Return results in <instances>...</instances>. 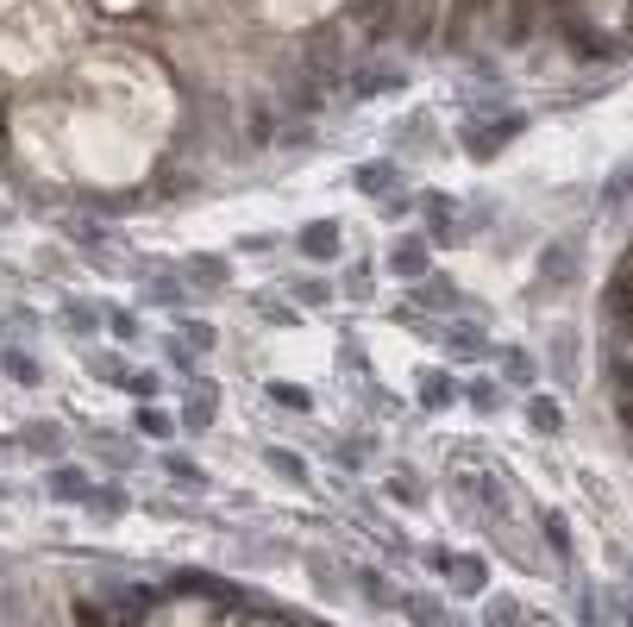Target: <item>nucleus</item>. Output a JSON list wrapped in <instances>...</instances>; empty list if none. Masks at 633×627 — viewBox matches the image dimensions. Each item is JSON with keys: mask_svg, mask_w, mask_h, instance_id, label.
I'll use <instances>...</instances> for the list:
<instances>
[{"mask_svg": "<svg viewBox=\"0 0 633 627\" xmlns=\"http://www.w3.org/2000/svg\"><path fill=\"white\" fill-rule=\"evenodd\" d=\"M577 276H583V251H577V239H552V245H539V258H533V295H565Z\"/></svg>", "mask_w": 633, "mask_h": 627, "instance_id": "1", "label": "nucleus"}, {"mask_svg": "<svg viewBox=\"0 0 633 627\" xmlns=\"http://www.w3.org/2000/svg\"><path fill=\"white\" fill-rule=\"evenodd\" d=\"M521 132H527V113H496V120H471V126H464V138H458V145H464V157H477V164H489V157H496V151H508Z\"/></svg>", "mask_w": 633, "mask_h": 627, "instance_id": "2", "label": "nucleus"}, {"mask_svg": "<svg viewBox=\"0 0 633 627\" xmlns=\"http://www.w3.org/2000/svg\"><path fill=\"white\" fill-rule=\"evenodd\" d=\"M214 421H220V383H214V377H195L189 396H182L176 427H182V433H207Z\"/></svg>", "mask_w": 633, "mask_h": 627, "instance_id": "3", "label": "nucleus"}, {"mask_svg": "<svg viewBox=\"0 0 633 627\" xmlns=\"http://www.w3.org/2000/svg\"><path fill=\"white\" fill-rule=\"evenodd\" d=\"M389 276H402V283L433 276V239H427V232H408V239L389 245Z\"/></svg>", "mask_w": 633, "mask_h": 627, "instance_id": "4", "label": "nucleus"}, {"mask_svg": "<svg viewBox=\"0 0 633 627\" xmlns=\"http://www.w3.org/2000/svg\"><path fill=\"white\" fill-rule=\"evenodd\" d=\"M351 189L370 195V201L402 195V157H370V164H358V170H351Z\"/></svg>", "mask_w": 633, "mask_h": 627, "instance_id": "5", "label": "nucleus"}, {"mask_svg": "<svg viewBox=\"0 0 633 627\" xmlns=\"http://www.w3.org/2000/svg\"><path fill=\"white\" fill-rule=\"evenodd\" d=\"M295 251H301L308 264H333L339 251H345V226H339V220H308V226L295 232Z\"/></svg>", "mask_w": 633, "mask_h": 627, "instance_id": "6", "label": "nucleus"}, {"mask_svg": "<svg viewBox=\"0 0 633 627\" xmlns=\"http://www.w3.org/2000/svg\"><path fill=\"white\" fill-rule=\"evenodd\" d=\"M44 490H51V502H63V508H76V502L88 508V496H95V477H88L82 464L63 458V464H51V483H44Z\"/></svg>", "mask_w": 633, "mask_h": 627, "instance_id": "7", "label": "nucleus"}, {"mask_svg": "<svg viewBox=\"0 0 633 627\" xmlns=\"http://www.w3.org/2000/svg\"><path fill=\"white\" fill-rule=\"evenodd\" d=\"M427 565H433L439 577H452L458 590H483V584H489V565L471 559V552H427Z\"/></svg>", "mask_w": 633, "mask_h": 627, "instance_id": "8", "label": "nucleus"}, {"mask_svg": "<svg viewBox=\"0 0 633 627\" xmlns=\"http://www.w3.org/2000/svg\"><path fill=\"white\" fill-rule=\"evenodd\" d=\"M402 82H408V69H402V63H364V69H358V82H351V95H358V101H377V95H395Z\"/></svg>", "mask_w": 633, "mask_h": 627, "instance_id": "9", "label": "nucleus"}, {"mask_svg": "<svg viewBox=\"0 0 633 627\" xmlns=\"http://www.w3.org/2000/svg\"><path fill=\"white\" fill-rule=\"evenodd\" d=\"M414 308H427V314H458L464 295L452 289V276H420V283H414Z\"/></svg>", "mask_w": 633, "mask_h": 627, "instance_id": "10", "label": "nucleus"}, {"mask_svg": "<svg viewBox=\"0 0 633 627\" xmlns=\"http://www.w3.org/2000/svg\"><path fill=\"white\" fill-rule=\"evenodd\" d=\"M546 352H552V383L558 389H577V327H558Z\"/></svg>", "mask_w": 633, "mask_h": 627, "instance_id": "11", "label": "nucleus"}, {"mask_svg": "<svg viewBox=\"0 0 633 627\" xmlns=\"http://www.w3.org/2000/svg\"><path fill=\"white\" fill-rule=\"evenodd\" d=\"M351 584H358V596L370 602V609H402V590H395L377 565H358V571H351Z\"/></svg>", "mask_w": 633, "mask_h": 627, "instance_id": "12", "label": "nucleus"}, {"mask_svg": "<svg viewBox=\"0 0 633 627\" xmlns=\"http://www.w3.org/2000/svg\"><path fill=\"white\" fill-rule=\"evenodd\" d=\"M19 446H26V452H38V458H51V464H63V452H69V433H63L57 421H32L26 433H19Z\"/></svg>", "mask_w": 633, "mask_h": 627, "instance_id": "13", "label": "nucleus"}, {"mask_svg": "<svg viewBox=\"0 0 633 627\" xmlns=\"http://www.w3.org/2000/svg\"><path fill=\"white\" fill-rule=\"evenodd\" d=\"M464 396V383H452V370H420V408L439 414V408H452Z\"/></svg>", "mask_w": 633, "mask_h": 627, "instance_id": "14", "label": "nucleus"}, {"mask_svg": "<svg viewBox=\"0 0 633 627\" xmlns=\"http://www.w3.org/2000/svg\"><path fill=\"white\" fill-rule=\"evenodd\" d=\"M445 352L452 358H489V333L477 320H458V327H445Z\"/></svg>", "mask_w": 633, "mask_h": 627, "instance_id": "15", "label": "nucleus"}, {"mask_svg": "<svg viewBox=\"0 0 633 627\" xmlns=\"http://www.w3.org/2000/svg\"><path fill=\"white\" fill-rule=\"evenodd\" d=\"M57 320H63V327H69V333H76V339H95V333L107 327V314L95 308V301H76V295H69V301H63V314H57Z\"/></svg>", "mask_w": 633, "mask_h": 627, "instance_id": "16", "label": "nucleus"}, {"mask_svg": "<svg viewBox=\"0 0 633 627\" xmlns=\"http://www.w3.org/2000/svg\"><path fill=\"white\" fill-rule=\"evenodd\" d=\"M602 214H621V207L633 201V157H621V164L615 170H608V182H602Z\"/></svg>", "mask_w": 633, "mask_h": 627, "instance_id": "17", "label": "nucleus"}, {"mask_svg": "<svg viewBox=\"0 0 633 627\" xmlns=\"http://www.w3.org/2000/svg\"><path fill=\"white\" fill-rule=\"evenodd\" d=\"M163 477H170L176 490H189V496H201V490H207V471H201L195 458H182V452H163Z\"/></svg>", "mask_w": 633, "mask_h": 627, "instance_id": "18", "label": "nucleus"}, {"mask_svg": "<svg viewBox=\"0 0 633 627\" xmlns=\"http://www.w3.org/2000/svg\"><path fill=\"white\" fill-rule=\"evenodd\" d=\"M182 276H195V289H226V258L195 251V258H182Z\"/></svg>", "mask_w": 633, "mask_h": 627, "instance_id": "19", "label": "nucleus"}, {"mask_svg": "<svg viewBox=\"0 0 633 627\" xmlns=\"http://www.w3.org/2000/svg\"><path fill=\"white\" fill-rule=\"evenodd\" d=\"M527 427H533V433H546V439H552V433H565V408H558L552 396H527Z\"/></svg>", "mask_w": 633, "mask_h": 627, "instance_id": "20", "label": "nucleus"}, {"mask_svg": "<svg viewBox=\"0 0 633 627\" xmlns=\"http://www.w3.org/2000/svg\"><path fill=\"white\" fill-rule=\"evenodd\" d=\"M464 402H471L477 414H502L508 396H502V383H496V377H471V383H464Z\"/></svg>", "mask_w": 633, "mask_h": 627, "instance_id": "21", "label": "nucleus"}, {"mask_svg": "<svg viewBox=\"0 0 633 627\" xmlns=\"http://www.w3.org/2000/svg\"><path fill=\"white\" fill-rule=\"evenodd\" d=\"M308 577H314V590H320V596H333V602L345 596V584H339L345 571H339L333 559H326V552H308Z\"/></svg>", "mask_w": 633, "mask_h": 627, "instance_id": "22", "label": "nucleus"}, {"mask_svg": "<svg viewBox=\"0 0 633 627\" xmlns=\"http://www.w3.org/2000/svg\"><path fill=\"white\" fill-rule=\"evenodd\" d=\"M402 615H408L414 627H458V621L445 615V609H439L433 596H402Z\"/></svg>", "mask_w": 633, "mask_h": 627, "instance_id": "23", "label": "nucleus"}, {"mask_svg": "<svg viewBox=\"0 0 633 627\" xmlns=\"http://www.w3.org/2000/svg\"><path fill=\"white\" fill-rule=\"evenodd\" d=\"M0 370H7L13 383H26V389H38V383H44L38 358H26V352H19V345H7V352H0Z\"/></svg>", "mask_w": 633, "mask_h": 627, "instance_id": "24", "label": "nucleus"}, {"mask_svg": "<svg viewBox=\"0 0 633 627\" xmlns=\"http://www.w3.org/2000/svg\"><path fill=\"white\" fill-rule=\"evenodd\" d=\"M295 308H326V301H333V283H326V276H295Z\"/></svg>", "mask_w": 633, "mask_h": 627, "instance_id": "25", "label": "nucleus"}, {"mask_svg": "<svg viewBox=\"0 0 633 627\" xmlns=\"http://www.w3.org/2000/svg\"><path fill=\"white\" fill-rule=\"evenodd\" d=\"M533 370H539V364H533L527 345H508V352H502V377H508V383H527V389H533Z\"/></svg>", "mask_w": 633, "mask_h": 627, "instance_id": "26", "label": "nucleus"}, {"mask_svg": "<svg viewBox=\"0 0 633 627\" xmlns=\"http://www.w3.org/2000/svg\"><path fill=\"white\" fill-rule=\"evenodd\" d=\"M539 527H546V546L558 552V559H571V521L558 515V508H546V515H539Z\"/></svg>", "mask_w": 633, "mask_h": 627, "instance_id": "27", "label": "nucleus"}, {"mask_svg": "<svg viewBox=\"0 0 633 627\" xmlns=\"http://www.w3.org/2000/svg\"><path fill=\"white\" fill-rule=\"evenodd\" d=\"M126 502H132V496L120 490V483H95V496H88V508H95V515H107V521L126 515Z\"/></svg>", "mask_w": 633, "mask_h": 627, "instance_id": "28", "label": "nucleus"}, {"mask_svg": "<svg viewBox=\"0 0 633 627\" xmlns=\"http://www.w3.org/2000/svg\"><path fill=\"white\" fill-rule=\"evenodd\" d=\"M483 627H521V602H514V596H489L483 602Z\"/></svg>", "mask_w": 633, "mask_h": 627, "instance_id": "29", "label": "nucleus"}, {"mask_svg": "<svg viewBox=\"0 0 633 627\" xmlns=\"http://www.w3.org/2000/svg\"><path fill=\"white\" fill-rule=\"evenodd\" d=\"M264 464H270L276 477H289V483H308V464H301L295 452H283V446H270V452H264Z\"/></svg>", "mask_w": 633, "mask_h": 627, "instance_id": "30", "label": "nucleus"}, {"mask_svg": "<svg viewBox=\"0 0 633 627\" xmlns=\"http://www.w3.org/2000/svg\"><path fill=\"white\" fill-rule=\"evenodd\" d=\"M170 590H176V596H182V590H189V596H226L207 571H176V577H170Z\"/></svg>", "mask_w": 633, "mask_h": 627, "instance_id": "31", "label": "nucleus"}, {"mask_svg": "<svg viewBox=\"0 0 633 627\" xmlns=\"http://www.w3.org/2000/svg\"><path fill=\"white\" fill-rule=\"evenodd\" d=\"M257 314L276 320V327H295V320H301V308H295V301H283V295H257Z\"/></svg>", "mask_w": 633, "mask_h": 627, "instance_id": "32", "label": "nucleus"}, {"mask_svg": "<svg viewBox=\"0 0 633 627\" xmlns=\"http://www.w3.org/2000/svg\"><path fill=\"white\" fill-rule=\"evenodd\" d=\"M464 490H471V496L489 508V515H502V483L489 477V471H483V477H464Z\"/></svg>", "mask_w": 633, "mask_h": 627, "instance_id": "33", "label": "nucleus"}, {"mask_svg": "<svg viewBox=\"0 0 633 627\" xmlns=\"http://www.w3.org/2000/svg\"><path fill=\"white\" fill-rule=\"evenodd\" d=\"M182 345H195V352H214V345H220V327H207V320H182Z\"/></svg>", "mask_w": 633, "mask_h": 627, "instance_id": "34", "label": "nucleus"}, {"mask_svg": "<svg viewBox=\"0 0 633 627\" xmlns=\"http://www.w3.org/2000/svg\"><path fill=\"white\" fill-rule=\"evenodd\" d=\"M145 270H151V264H145ZM151 276H157V283H151V301H163V308H182V289H176L182 270H151Z\"/></svg>", "mask_w": 633, "mask_h": 627, "instance_id": "35", "label": "nucleus"}, {"mask_svg": "<svg viewBox=\"0 0 633 627\" xmlns=\"http://www.w3.org/2000/svg\"><path fill=\"white\" fill-rule=\"evenodd\" d=\"M389 496H395V502H408V508L427 502V490H420V477H414V471H395V477H389Z\"/></svg>", "mask_w": 633, "mask_h": 627, "instance_id": "36", "label": "nucleus"}, {"mask_svg": "<svg viewBox=\"0 0 633 627\" xmlns=\"http://www.w3.org/2000/svg\"><path fill=\"white\" fill-rule=\"evenodd\" d=\"M427 113H408V120H402V132H395V151H414V145H427Z\"/></svg>", "mask_w": 633, "mask_h": 627, "instance_id": "37", "label": "nucleus"}, {"mask_svg": "<svg viewBox=\"0 0 633 627\" xmlns=\"http://www.w3.org/2000/svg\"><path fill=\"white\" fill-rule=\"evenodd\" d=\"M138 433H145V439H170V433H176V421H170L163 408H138Z\"/></svg>", "mask_w": 633, "mask_h": 627, "instance_id": "38", "label": "nucleus"}, {"mask_svg": "<svg viewBox=\"0 0 633 627\" xmlns=\"http://www.w3.org/2000/svg\"><path fill=\"white\" fill-rule=\"evenodd\" d=\"M571 609H577V621H583V627H596V621H602V609H596V590H590V577H583V584L571 590Z\"/></svg>", "mask_w": 633, "mask_h": 627, "instance_id": "39", "label": "nucleus"}, {"mask_svg": "<svg viewBox=\"0 0 633 627\" xmlns=\"http://www.w3.org/2000/svg\"><path fill=\"white\" fill-rule=\"evenodd\" d=\"M88 370H95V377H107L113 389H126V377H132V370H126L120 358H107V352H95V358H88Z\"/></svg>", "mask_w": 633, "mask_h": 627, "instance_id": "40", "label": "nucleus"}, {"mask_svg": "<svg viewBox=\"0 0 633 627\" xmlns=\"http://www.w3.org/2000/svg\"><path fill=\"white\" fill-rule=\"evenodd\" d=\"M107 327H113V339H126V345H132V339H145L138 314H126V308H113V314H107Z\"/></svg>", "mask_w": 633, "mask_h": 627, "instance_id": "41", "label": "nucleus"}, {"mask_svg": "<svg viewBox=\"0 0 633 627\" xmlns=\"http://www.w3.org/2000/svg\"><path fill=\"white\" fill-rule=\"evenodd\" d=\"M270 402H276V408H295V414H308V389H289V383H270Z\"/></svg>", "mask_w": 633, "mask_h": 627, "instance_id": "42", "label": "nucleus"}, {"mask_svg": "<svg viewBox=\"0 0 633 627\" xmlns=\"http://www.w3.org/2000/svg\"><path fill=\"white\" fill-rule=\"evenodd\" d=\"M126 389H132L138 402H151L157 389H163V377H157V370H132V377H126Z\"/></svg>", "mask_w": 633, "mask_h": 627, "instance_id": "43", "label": "nucleus"}, {"mask_svg": "<svg viewBox=\"0 0 633 627\" xmlns=\"http://www.w3.org/2000/svg\"><path fill=\"white\" fill-rule=\"evenodd\" d=\"M195 358H201L195 345H182V339H170V364L182 370V377H195Z\"/></svg>", "mask_w": 633, "mask_h": 627, "instance_id": "44", "label": "nucleus"}, {"mask_svg": "<svg viewBox=\"0 0 633 627\" xmlns=\"http://www.w3.org/2000/svg\"><path fill=\"white\" fill-rule=\"evenodd\" d=\"M95 452H101V458L113 464V471H126V464H132V452L120 446V439H95Z\"/></svg>", "mask_w": 633, "mask_h": 627, "instance_id": "45", "label": "nucleus"}, {"mask_svg": "<svg viewBox=\"0 0 633 627\" xmlns=\"http://www.w3.org/2000/svg\"><path fill=\"white\" fill-rule=\"evenodd\" d=\"M345 295H351V301H364V295H370V264H351V276H345Z\"/></svg>", "mask_w": 633, "mask_h": 627, "instance_id": "46", "label": "nucleus"}, {"mask_svg": "<svg viewBox=\"0 0 633 627\" xmlns=\"http://www.w3.org/2000/svg\"><path fill=\"white\" fill-rule=\"evenodd\" d=\"M76 627H107V615H101V602H76Z\"/></svg>", "mask_w": 633, "mask_h": 627, "instance_id": "47", "label": "nucleus"}, {"mask_svg": "<svg viewBox=\"0 0 633 627\" xmlns=\"http://www.w3.org/2000/svg\"><path fill=\"white\" fill-rule=\"evenodd\" d=\"M364 458H370L364 439H345V446H339V464H364Z\"/></svg>", "mask_w": 633, "mask_h": 627, "instance_id": "48", "label": "nucleus"}, {"mask_svg": "<svg viewBox=\"0 0 633 627\" xmlns=\"http://www.w3.org/2000/svg\"><path fill=\"white\" fill-rule=\"evenodd\" d=\"M351 13H358V19H377V13H389V0H351Z\"/></svg>", "mask_w": 633, "mask_h": 627, "instance_id": "49", "label": "nucleus"}, {"mask_svg": "<svg viewBox=\"0 0 633 627\" xmlns=\"http://www.w3.org/2000/svg\"><path fill=\"white\" fill-rule=\"evenodd\" d=\"M627 627H633V602H627Z\"/></svg>", "mask_w": 633, "mask_h": 627, "instance_id": "50", "label": "nucleus"}, {"mask_svg": "<svg viewBox=\"0 0 633 627\" xmlns=\"http://www.w3.org/2000/svg\"><path fill=\"white\" fill-rule=\"evenodd\" d=\"M627 577H633V559H627Z\"/></svg>", "mask_w": 633, "mask_h": 627, "instance_id": "51", "label": "nucleus"}]
</instances>
